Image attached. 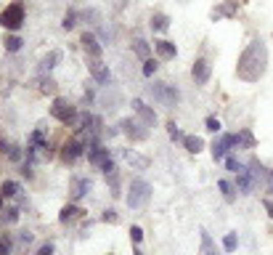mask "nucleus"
<instances>
[{"label": "nucleus", "mask_w": 273, "mask_h": 255, "mask_svg": "<svg viewBox=\"0 0 273 255\" xmlns=\"http://www.w3.org/2000/svg\"><path fill=\"white\" fill-rule=\"evenodd\" d=\"M154 72H157V61H151V59H146V64H144V75H146V77H151Z\"/></svg>", "instance_id": "nucleus-38"}, {"label": "nucleus", "mask_w": 273, "mask_h": 255, "mask_svg": "<svg viewBox=\"0 0 273 255\" xmlns=\"http://www.w3.org/2000/svg\"><path fill=\"white\" fill-rule=\"evenodd\" d=\"M88 144H82L80 138H72V141H66L64 149H61V160L66 162V165H72V162H77V157L82 154V149H85Z\"/></svg>", "instance_id": "nucleus-8"}, {"label": "nucleus", "mask_w": 273, "mask_h": 255, "mask_svg": "<svg viewBox=\"0 0 273 255\" xmlns=\"http://www.w3.org/2000/svg\"><path fill=\"white\" fill-rule=\"evenodd\" d=\"M231 146H233V136H231V133L220 136L218 141L212 144V157H215V160H225V154H228Z\"/></svg>", "instance_id": "nucleus-11"}, {"label": "nucleus", "mask_w": 273, "mask_h": 255, "mask_svg": "<svg viewBox=\"0 0 273 255\" xmlns=\"http://www.w3.org/2000/svg\"><path fill=\"white\" fill-rule=\"evenodd\" d=\"M149 200H151V186H149V181H144V178H135L133 183H130L127 205L133 207V210H138V207H144Z\"/></svg>", "instance_id": "nucleus-2"}, {"label": "nucleus", "mask_w": 273, "mask_h": 255, "mask_svg": "<svg viewBox=\"0 0 273 255\" xmlns=\"http://www.w3.org/2000/svg\"><path fill=\"white\" fill-rule=\"evenodd\" d=\"M104 221H112V224H117V213H114V210H106V213H104Z\"/></svg>", "instance_id": "nucleus-41"}, {"label": "nucleus", "mask_w": 273, "mask_h": 255, "mask_svg": "<svg viewBox=\"0 0 273 255\" xmlns=\"http://www.w3.org/2000/svg\"><path fill=\"white\" fill-rule=\"evenodd\" d=\"M21 38H16V35H11V38H6V51H11V53H16L19 48H21Z\"/></svg>", "instance_id": "nucleus-30"}, {"label": "nucleus", "mask_w": 273, "mask_h": 255, "mask_svg": "<svg viewBox=\"0 0 273 255\" xmlns=\"http://www.w3.org/2000/svg\"><path fill=\"white\" fill-rule=\"evenodd\" d=\"M141 122H135V120H122V133L127 136V138H133V141H144V138L149 136V131H141Z\"/></svg>", "instance_id": "nucleus-10"}, {"label": "nucleus", "mask_w": 273, "mask_h": 255, "mask_svg": "<svg viewBox=\"0 0 273 255\" xmlns=\"http://www.w3.org/2000/svg\"><path fill=\"white\" fill-rule=\"evenodd\" d=\"M263 207L268 210V215L273 218V200H268V197H265V200H263Z\"/></svg>", "instance_id": "nucleus-42"}, {"label": "nucleus", "mask_w": 273, "mask_h": 255, "mask_svg": "<svg viewBox=\"0 0 273 255\" xmlns=\"http://www.w3.org/2000/svg\"><path fill=\"white\" fill-rule=\"evenodd\" d=\"M38 255H53V245H43Z\"/></svg>", "instance_id": "nucleus-43"}, {"label": "nucleus", "mask_w": 273, "mask_h": 255, "mask_svg": "<svg viewBox=\"0 0 273 255\" xmlns=\"http://www.w3.org/2000/svg\"><path fill=\"white\" fill-rule=\"evenodd\" d=\"M268 69V48L263 40H252L244 48V53L239 56V64H236V75H239L244 83H257L260 77L265 75Z\"/></svg>", "instance_id": "nucleus-1"}, {"label": "nucleus", "mask_w": 273, "mask_h": 255, "mask_svg": "<svg viewBox=\"0 0 273 255\" xmlns=\"http://www.w3.org/2000/svg\"><path fill=\"white\" fill-rule=\"evenodd\" d=\"M170 27V19L164 16V14H154L151 16V29H157V32H164Z\"/></svg>", "instance_id": "nucleus-24"}, {"label": "nucleus", "mask_w": 273, "mask_h": 255, "mask_svg": "<svg viewBox=\"0 0 273 255\" xmlns=\"http://www.w3.org/2000/svg\"><path fill=\"white\" fill-rule=\"evenodd\" d=\"M8 252H11V239L3 237V239H0V255H8Z\"/></svg>", "instance_id": "nucleus-39"}, {"label": "nucleus", "mask_w": 273, "mask_h": 255, "mask_svg": "<svg viewBox=\"0 0 273 255\" xmlns=\"http://www.w3.org/2000/svg\"><path fill=\"white\" fill-rule=\"evenodd\" d=\"M19 221V210L16 207H6L3 210V224H16Z\"/></svg>", "instance_id": "nucleus-31"}, {"label": "nucleus", "mask_w": 273, "mask_h": 255, "mask_svg": "<svg viewBox=\"0 0 273 255\" xmlns=\"http://www.w3.org/2000/svg\"><path fill=\"white\" fill-rule=\"evenodd\" d=\"M154 48H157V53L162 56V59H175V53H178L175 43H170V40H157Z\"/></svg>", "instance_id": "nucleus-18"}, {"label": "nucleus", "mask_w": 273, "mask_h": 255, "mask_svg": "<svg viewBox=\"0 0 273 255\" xmlns=\"http://www.w3.org/2000/svg\"><path fill=\"white\" fill-rule=\"evenodd\" d=\"M201 250H204V255H218L215 245H212V237L207 234L204 229H201Z\"/></svg>", "instance_id": "nucleus-26"}, {"label": "nucleus", "mask_w": 273, "mask_h": 255, "mask_svg": "<svg viewBox=\"0 0 273 255\" xmlns=\"http://www.w3.org/2000/svg\"><path fill=\"white\" fill-rule=\"evenodd\" d=\"M40 90H43V93H56V83L51 77H43L40 80Z\"/></svg>", "instance_id": "nucleus-33"}, {"label": "nucleus", "mask_w": 273, "mask_h": 255, "mask_svg": "<svg viewBox=\"0 0 273 255\" xmlns=\"http://www.w3.org/2000/svg\"><path fill=\"white\" fill-rule=\"evenodd\" d=\"M88 160H90V165H93V168H101L104 173H114V170H117V168H114V162H112V157H109V149H104L101 144L90 146Z\"/></svg>", "instance_id": "nucleus-5"}, {"label": "nucleus", "mask_w": 273, "mask_h": 255, "mask_svg": "<svg viewBox=\"0 0 273 255\" xmlns=\"http://www.w3.org/2000/svg\"><path fill=\"white\" fill-rule=\"evenodd\" d=\"M236 6H239V0H228V3H223L220 8L212 11V19H220V16H233V14H236Z\"/></svg>", "instance_id": "nucleus-19"}, {"label": "nucleus", "mask_w": 273, "mask_h": 255, "mask_svg": "<svg viewBox=\"0 0 273 255\" xmlns=\"http://www.w3.org/2000/svg\"><path fill=\"white\" fill-rule=\"evenodd\" d=\"M265 189L273 192V170H268V181H265Z\"/></svg>", "instance_id": "nucleus-44"}, {"label": "nucleus", "mask_w": 273, "mask_h": 255, "mask_svg": "<svg viewBox=\"0 0 273 255\" xmlns=\"http://www.w3.org/2000/svg\"><path fill=\"white\" fill-rule=\"evenodd\" d=\"M88 69H90V75H93V80H96L98 85H109L112 83V72H109V67H106L101 59H88Z\"/></svg>", "instance_id": "nucleus-7"}, {"label": "nucleus", "mask_w": 273, "mask_h": 255, "mask_svg": "<svg viewBox=\"0 0 273 255\" xmlns=\"http://www.w3.org/2000/svg\"><path fill=\"white\" fill-rule=\"evenodd\" d=\"M183 144H186V149H188L191 154H199L201 146H204V141H201L199 136H183Z\"/></svg>", "instance_id": "nucleus-23"}, {"label": "nucleus", "mask_w": 273, "mask_h": 255, "mask_svg": "<svg viewBox=\"0 0 273 255\" xmlns=\"http://www.w3.org/2000/svg\"><path fill=\"white\" fill-rule=\"evenodd\" d=\"M0 207H3V200H0Z\"/></svg>", "instance_id": "nucleus-46"}, {"label": "nucleus", "mask_w": 273, "mask_h": 255, "mask_svg": "<svg viewBox=\"0 0 273 255\" xmlns=\"http://www.w3.org/2000/svg\"><path fill=\"white\" fill-rule=\"evenodd\" d=\"M149 96L157 99V101H162L164 107H175V101L181 99V93H178L173 85H167V83H154V85H149Z\"/></svg>", "instance_id": "nucleus-3"}, {"label": "nucleus", "mask_w": 273, "mask_h": 255, "mask_svg": "<svg viewBox=\"0 0 273 255\" xmlns=\"http://www.w3.org/2000/svg\"><path fill=\"white\" fill-rule=\"evenodd\" d=\"M218 189L223 192L225 202H233V200H236V189H233V183H231V181H225V178H223V181L218 183Z\"/></svg>", "instance_id": "nucleus-25"}, {"label": "nucleus", "mask_w": 273, "mask_h": 255, "mask_svg": "<svg viewBox=\"0 0 273 255\" xmlns=\"http://www.w3.org/2000/svg\"><path fill=\"white\" fill-rule=\"evenodd\" d=\"M133 112L138 114L141 120H144V125H146V128H154V125H157V112L149 109L141 99H135V101H133Z\"/></svg>", "instance_id": "nucleus-9"}, {"label": "nucleus", "mask_w": 273, "mask_h": 255, "mask_svg": "<svg viewBox=\"0 0 273 255\" xmlns=\"http://www.w3.org/2000/svg\"><path fill=\"white\" fill-rule=\"evenodd\" d=\"M204 125H207V131H212V133H218L220 128H223V125H220V120H215V117H207V122H204Z\"/></svg>", "instance_id": "nucleus-37"}, {"label": "nucleus", "mask_w": 273, "mask_h": 255, "mask_svg": "<svg viewBox=\"0 0 273 255\" xmlns=\"http://www.w3.org/2000/svg\"><path fill=\"white\" fill-rule=\"evenodd\" d=\"M236 189H239L242 194H252V189H255V183H252V176H249V168H244L242 173H236Z\"/></svg>", "instance_id": "nucleus-15"}, {"label": "nucleus", "mask_w": 273, "mask_h": 255, "mask_svg": "<svg viewBox=\"0 0 273 255\" xmlns=\"http://www.w3.org/2000/svg\"><path fill=\"white\" fill-rule=\"evenodd\" d=\"M191 77L196 80L199 85H204L210 80V61L207 59H196L194 61V69H191Z\"/></svg>", "instance_id": "nucleus-13"}, {"label": "nucleus", "mask_w": 273, "mask_h": 255, "mask_svg": "<svg viewBox=\"0 0 273 255\" xmlns=\"http://www.w3.org/2000/svg\"><path fill=\"white\" fill-rule=\"evenodd\" d=\"M130 239H133V242H141V239H144V231H141L138 226H133V229H130Z\"/></svg>", "instance_id": "nucleus-40"}, {"label": "nucleus", "mask_w": 273, "mask_h": 255, "mask_svg": "<svg viewBox=\"0 0 273 255\" xmlns=\"http://www.w3.org/2000/svg\"><path fill=\"white\" fill-rule=\"evenodd\" d=\"M0 24L6 29H19L24 24V6L21 3H11L3 14H0Z\"/></svg>", "instance_id": "nucleus-4"}, {"label": "nucleus", "mask_w": 273, "mask_h": 255, "mask_svg": "<svg viewBox=\"0 0 273 255\" xmlns=\"http://www.w3.org/2000/svg\"><path fill=\"white\" fill-rule=\"evenodd\" d=\"M233 144H236V146H244V149H252V146H255V136L249 133V131H242V133L233 136Z\"/></svg>", "instance_id": "nucleus-22"}, {"label": "nucleus", "mask_w": 273, "mask_h": 255, "mask_svg": "<svg viewBox=\"0 0 273 255\" xmlns=\"http://www.w3.org/2000/svg\"><path fill=\"white\" fill-rule=\"evenodd\" d=\"M225 168H228L231 173H242L247 165H242V162L239 160H236V157H225Z\"/></svg>", "instance_id": "nucleus-32"}, {"label": "nucleus", "mask_w": 273, "mask_h": 255, "mask_svg": "<svg viewBox=\"0 0 273 255\" xmlns=\"http://www.w3.org/2000/svg\"><path fill=\"white\" fill-rule=\"evenodd\" d=\"M88 192H93L90 178H75V181H72V197H75V200H82Z\"/></svg>", "instance_id": "nucleus-16"}, {"label": "nucleus", "mask_w": 273, "mask_h": 255, "mask_svg": "<svg viewBox=\"0 0 273 255\" xmlns=\"http://www.w3.org/2000/svg\"><path fill=\"white\" fill-rule=\"evenodd\" d=\"M61 24H64V29H72V27L77 24V14H72V11H69V14L64 16V21H61Z\"/></svg>", "instance_id": "nucleus-35"}, {"label": "nucleus", "mask_w": 273, "mask_h": 255, "mask_svg": "<svg viewBox=\"0 0 273 255\" xmlns=\"http://www.w3.org/2000/svg\"><path fill=\"white\" fill-rule=\"evenodd\" d=\"M133 255H144V252H138V250H135V252H133Z\"/></svg>", "instance_id": "nucleus-45"}, {"label": "nucleus", "mask_w": 273, "mask_h": 255, "mask_svg": "<svg viewBox=\"0 0 273 255\" xmlns=\"http://www.w3.org/2000/svg\"><path fill=\"white\" fill-rule=\"evenodd\" d=\"M80 43H82V48L88 51V56H93V59H101V45H98V40L93 38L90 32H85V35H82V38H80Z\"/></svg>", "instance_id": "nucleus-14"}, {"label": "nucleus", "mask_w": 273, "mask_h": 255, "mask_svg": "<svg viewBox=\"0 0 273 255\" xmlns=\"http://www.w3.org/2000/svg\"><path fill=\"white\" fill-rule=\"evenodd\" d=\"M58 61H61V51H51V53L40 61V72H51V69H53Z\"/></svg>", "instance_id": "nucleus-21"}, {"label": "nucleus", "mask_w": 273, "mask_h": 255, "mask_svg": "<svg viewBox=\"0 0 273 255\" xmlns=\"http://www.w3.org/2000/svg\"><path fill=\"white\" fill-rule=\"evenodd\" d=\"M82 213H85V210H80L77 205H66L64 210H61V215H58V221H61V224H69V221H75V218H80Z\"/></svg>", "instance_id": "nucleus-20"}, {"label": "nucleus", "mask_w": 273, "mask_h": 255, "mask_svg": "<svg viewBox=\"0 0 273 255\" xmlns=\"http://www.w3.org/2000/svg\"><path fill=\"white\" fill-rule=\"evenodd\" d=\"M125 160H127V165H133V168H138V170H146V168H149V157L133 152V149H125Z\"/></svg>", "instance_id": "nucleus-17"}, {"label": "nucleus", "mask_w": 273, "mask_h": 255, "mask_svg": "<svg viewBox=\"0 0 273 255\" xmlns=\"http://www.w3.org/2000/svg\"><path fill=\"white\" fill-rule=\"evenodd\" d=\"M0 149H3V152L8 154V160H14V162L21 160V149H19V146H11L8 141H3V144H0Z\"/></svg>", "instance_id": "nucleus-27"}, {"label": "nucleus", "mask_w": 273, "mask_h": 255, "mask_svg": "<svg viewBox=\"0 0 273 255\" xmlns=\"http://www.w3.org/2000/svg\"><path fill=\"white\" fill-rule=\"evenodd\" d=\"M223 247H225V252H233V250H236V234H225Z\"/></svg>", "instance_id": "nucleus-34"}, {"label": "nucleus", "mask_w": 273, "mask_h": 255, "mask_svg": "<svg viewBox=\"0 0 273 255\" xmlns=\"http://www.w3.org/2000/svg\"><path fill=\"white\" fill-rule=\"evenodd\" d=\"M133 51L141 56V59H149V43H146V40L135 38V43H133Z\"/></svg>", "instance_id": "nucleus-29"}, {"label": "nucleus", "mask_w": 273, "mask_h": 255, "mask_svg": "<svg viewBox=\"0 0 273 255\" xmlns=\"http://www.w3.org/2000/svg\"><path fill=\"white\" fill-rule=\"evenodd\" d=\"M167 133H170V138H173V141H181V131H178V125L175 122H167Z\"/></svg>", "instance_id": "nucleus-36"}, {"label": "nucleus", "mask_w": 273, "mask_h": 255, "mask_svg": "<svg viewBox=\"0 0 273 255\" xmlns=\"http://www.w3.org/2000/svg\"><path fill=\"white\" fill-rule=\"evenodd\" d=\"M249 176H252V183H255V189L260 186V183H265L268 181V170L263 168V162L260 160H249Z\"/></svg>", "instance_id": "nucleus-12"}, {"label": "nucleus", "mask_w": 273, "mask_h": 255, "mask_svg": "<svg viewBox=\"0 0 273 255\" xmlns=\"http://www.w3.org/2000/svg\"><path fill=\"white\" fill-rule=\"evenodd\" d=\"M19 192H21V186H19L16 181H6L3 189H0V194H3V197H19Z\"/></svg>", "instance_id": "nucleus-28"}, {"label": "nucleus", "mask_w": 273, "mask_h": 255, "mask_svg": "<svg viewBox=\"0 0 273 255\" xmlns=\"http://www.w3.org/2000/svg\"><path fill=\"white\" fill-rule=\"evenodd\" d=\"M51 114H53L58 122H64V125H72L77 120V112H75V107L66 99H56L53 107H51Z\"/></svg>", "instance_id": "nucleus-6"}]
</instances>
